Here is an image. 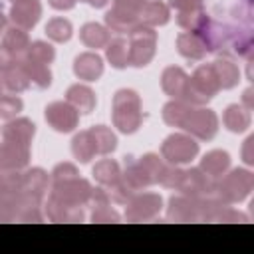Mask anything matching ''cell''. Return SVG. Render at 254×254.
<instances>
[{"mask_svg": "<svg viewBox=\"0 0 254 254\" xmlns=\"http://www.w3.org/2000/svg\"><path fill=\"white\" fill-rule=\"evenodd\" d=\"M93 187L89 181L77 177L54 181L52 192L46 204V214L52 222H81L83 206L89 202Z\"/></svg>", "mask_w": 254, "mask_h": 254, "instance_id": "6da1fadb", "label": "cell"}, {"mask_svg": "<svg viewBox=\"0 0 254 254\" xmlns=\"http://www.w3.org/2000/svg\"><path fill=\"white\" fill-rule=\"evenodd\" d=\"M111 119H113V125L125 135H131L141 127L143 107H141V97L135 89L123 87L115 91L111 101Z\"/></svg>", "mask_w": 254, "mask_h": 254, "instance_id": "7a4b0ae2", "label": "cell"}, {"mask_svg": "<svg viewBox=\"0 0 254 254\" xmlns=\"http://www.w3.org/2000/svg\"><path fill=\"white\" fill-rule=\"evenodd\" d=\"M254 187V175L246 169H232L226 175H220L218 181H214V196L222 200L224 204H236L242 202Z\"/></svg>", "mask_w": 254, "mask_h": 254, "instance_id": "3957f363", "label": "cell"}, {"mask_svg": "<svg viewBox=\"0 0 254 254\" xmlns=\"http://www.w3.org/2000/svg\"><path fill=\"white\" fill-rule=\"evenodd\" d=\"M218 91H220V83L214 73V67L212 64H204V65H198L194 73L189 77L183 99L190 105H204Z\"/></svg>", "mask_w": 254, "mask_h": 254, "instance_id": "277c9868", "label": "cell"}, {"mask_svg": "<svg viewBox=\"0 0 254 254\" xmlns=\"http://www.w3.org/2000/svg\"><path fill=\"white\" fill-rule=\"evenodd\" d=\"M129 65L145 67L157 50V32L145 24H139L129 32Z\"/></svg>", "mask_w": 254, "mask_h": 254, "instance_id": "5b68a950", "label": "cell"}, {"mask_svg": "<svg viewBox=\"0 0 254 254\" xmlns=\"http://www.w3.org/2000/svg\"><path fill=\"white\" fill-rule=\"evenodd\" d=\"M181 129H185L194 139L210 141L218 131V115L212 109H204L200 105H192L189 109L187 117L183 119Z\"/></svg>", "mask_w": 254, "mask_h": 254, "instance_id": "8992f818", "label": "cell"}, {"mask_svg": "<svg viewBox=\"0 0 254 254\" xmlns=\"http://www.w3.org/2000/svg\"><path fill=\"white\" fill-rule=\"evenodd\" d=\"M198 155V143L189 133H173L161 145V157L171 165H187Z\"/></svg>", "mask_w": 254, "mask_h": 254, "instance_id": "52a82bcc", "label": "cell"}, {"mask_svg": "<svg viewBox=\"0 0 254 254\" xmlns=\"http://www.w3.org/2000/svg\"><path fill=\"white\" fill-rule=\"evenodd\" d=\"M125 218L129 222H147L159 216L161 206H163V198L157 192H141V194H133L127 202H125Z\"/></svg>", "mask_w": 254, "mask_h": 254, "instance_id": "ba28073f", "label": "cell"}, {"mask_svg": "<svg viewBox=\"0 0 254 254\" xmlns=\"http://www.w3.org/2000/svg\"><path fill=\"white\" fill-rule=\"evenodd\" d=\"M48 125L58 133H69L79 123V111L67 101H52L44 109Z\"/></svg>", "mask_w": 254, "mask_h": 254, "instance_id": "9c48e42d", "label": "cell"}, {"mask_svg": "<svg viewBox=\"0 0 254 254\" xmlns=\"http://www.w3.org/2000/svg\"><path fill=\"white\" fill-rule=\"evenodd\" d=\"M175 190L189 196H210L214 192V179L202 173L198 167L183 169Z\"/></svg>", "mask_w": 254, "mask_h": 254, "instance_id": "30bf717a", "label": "cell"}, {"mask_svg": "<svg viewBox=\"0 0 254 254\" xmlns=\"http://www.w3.org/2000/svg\"><path fill=\"white\" fill-rule=\"evenodd\" d=\"M30 163V147L18 145L12 141L0 143V173H14L22 171Z\"/></svg>", "mask_w": 254, "mask_h": 254, "instance_id": "8fae6325", "label": "cell"}, {"mask_svg": "<svg viewBox=\"0 0 254 254\" xmlns=\"http://www.w3.org/2000/svg\"><path fill=\"white\" fill-rule=\"evenodd\" d=\"M42 16V2L40 0H14L10 6V20L12 26L22 30H32Z\"/></svg>", "mask_w": 254, "mask_h": 254, "instance_id": "7c38bea8", "label": "cell"}, {"mask_svg": "<svg viewBox=\"0 0 254 254\" xmlns=\"http://www.w3.org/2000/svg\"><path fill=\"white\" fill-rule=\"evenodd\" d=\"M48 190V173L40 167L28 169L24 173H20V192L34 198V200H42L44 194Z\"/></svg>", "mask_w": 254, "mask_h": 254, "instance_id": "4fadbf2b", "label": "cell"}, {"mask_svg": "<svg viewBox=\"0 0 254 254\" xmlns=\"http://www.w3.org/2000/svg\"><path fill=\"white\" fill-rule=\"evenodd\" d=\"M34 133H36V125L26 117H16V119L12 117L2 127V139L4 141H12L18 145H26V147H30Z\"/></svg>", "mask_w": 254, "mask_h": 254, "instance_id": "5bb4252c", "label": "cell"}, {"mask_svg": "<svg viewBox=\"0 0 254 254\" xmlns=\"http://www.w3.org/2000/svg\"><path fill=\"white\" fill-rule=\"evenodd\" d=\"M73 73L83 81H97L103 73V60L95 52H83L73 60Z\"/></svg>", "mask_w": 254, "mask_h": 254, "instance_id": "9a60e30c", "label": "cell"}, {"mask_svg": "<svg viewBox=\"0 0 254 254\" xmlns=\"http://www.w3.org/2000/svg\"><path fill=\"white\" fill-rule=\"evenodd\" d=\"M187 81H189V75L179 65H169L161 73V87L173 99H183L185 89H187Z\"/></svg>", "mask_w": 254, "mask_h": 254, "instance_id": "2e32d148", "label": "cell"}, {"mask_svg": "<svg viewBox=\"0 0 254 254\" xmlns=\"http://www.w3.org/2000/svg\"><path fill=\"white\" fill-rule=\"evenodd\" d=\"M65 101L71 103L79 113H91L97 105V97L93 93V89L89 85H83V83H73L67 87L65 91Z\"/></svg>", "mask_w": 254, "mask_h": 254, "instance_id": "e0dca14e", "label": "cell"}, {"mask_svg": "<svg viewBox=\"0 0 254 254\" xmlns=\"http://www.w3.org/2000/svg\"><path fill=\"white\" fill-rule=\"evenodd\" d=\"M169 18H171V10L161 0H147L143 4V8L139 10V22L149 28L165 26L169 22Z\"/></svg>", "mask_w": 254, "mask_h": 254, "instance_id": "ac0fdd59", "label": "cell"}, {"mask_svg": "<svg viewBox=\"0 0 254 254\" xmlns=\"http://www.w3.org/2000/svg\"><path fill=\"white\" fill-rule=\"evenodd\" d=\"M2 83L10 93H22L32 85L30 83V75H28L26 65H24V60L16 62L12 67L2 71Z\"/></svg>", "mask_w": 254, "mask_h": 254, "instance_id": "d6986e66", "label": "cell"}, {"mask_svg": "<svg viewBox=\"0 0 254 254\" xmlns=\"http://www.w3.org/2000/svg\"><path fill=\"white\" fill-rule=\"evenodd\" d=\"M177 50L187 60H202L208 52L204 42L194 32H183L177 36Z\"/></svg>", "mask_w": 254, "mask_h": 254, "instance_id": "ffe728a7", "label": "cell"}, {"mask_svg": "<svg viewBox=\"0 0 254 254\" xmlns=\"http://www.w3.org/2000/svg\"><path fill=\"white\" fill-rule=\"evenodd\" d=\"M228 167H230V155H228L226 151H222V149L208 151V153L200 159V165H198V169H200L202 173H206L208 177H212V179L224 175V173L228 171Z\"/></svg>", "mask_w": 254, "mask_h": 254, "instance_id": "44dd1931", "label": "cell"}, {"mask_svg": "<svg viewBox=\"0 0 254 254\" xmlns=\"http://www.w3.org/2000/svg\"><path fill=\"white\" fill-rule=\"evenodd\" d=\"M79 40L87 48L99 50V48L107 46V42L111 40V34H109V30L105 26H101L97 22H87V24H83L79 28Z\"/></svg>", "mask_w": 254, "mask_h": 254, "instance_id": "7402d4cb", "label": "cell"}, {"mask_svg": "<svg viewBox=\"0 0 254 254\" xmlns=\"http://www.w3.org/2000/svg\"><path fill=\"white\" fill-rule=\"evenodd\" d=\"M222 123L228 131L232 133H242L250 127V109H246L244 105L232 103L224 109L222 113Z\"/></svg>", "mask_w": 254, "mask_h": 254, "instance_id": "603a6c76", "label": "cell"}, {"mask_svg": "<svg viewBox=\"0 0 254 254\" xmlns=\"http://www.w3.org/2000/svg\"><path fill=\"white\" fill-rule=\"evenodd\" d=\"M71 153L79 163H89L97 155V147H95V141H93V135L89 129H83V131L73 135Z\"/></svg>", "mask_w": 254, "mask_h": 254, "instance_id": "cb8c5ba5", "label": "cell"}, {"mask_svg": "<svg viewBox=\"0 0 254 254\" xmlns=\"http://www.w3.org/2000/svg\"><path fill=\"white\" fill-rule=\"evenodd\" d=\"M212 67H214V73L218 77V83H220V89H232L238 79H240V71H238V65L228 60V58H218L212 62Z\"/></svg>", "mask_w": 254, "mask_h": 254, "instance_id": "d4e9b609", "label": "cell"}, {"mask_svg": "<svg viewBox=\"0 0 254 254\" xmlns=\"http://www.w3.org/2000/svg\"><path fill=\"white\" fill-rule=\"evenodd\" d=\"M105 24H107V30L111 32H117V34H129L133 28H137L141 22H139V16H133V14H127V12H121L117 8H111L107 14H105Z\"/></svg>", "mask_w": 254, "mask_h": 254, "instance_id": "484cf974", "label": "cell"}, {"mask_svg": "<svg viewBox=\"0 0 254 254\" xmlns=\"http://www.w3.org/2000/svg\"><path fill=\"white\" fill-rule=\"evenodd\" d=\"M93 179L101 187H105V189L113 187L121 179V167H119V163L113 161V159H101V161H97L95 167H93Z\"/></svg>", "mask_w": 254, "mask_h": 254, "instance_id": "4316f807", "label": "cell"}, {"mask_svg": "<svg viewBox=\"0 0 254 254\" xmlns=\"http://www.w3.org/2000/svg\"><path fill=\"white\" fill-rule=\"evenodd\" d=\"M105 56H107V62L111 64V67L115 69H123L129 65V44L125 38H113L107 42L105 46Z\"/></svg>", "mask_w": 254, "mask_h": 254, "instance_id": "83f0119b", "label": "cell"}, {"mask_svg": "<svg viewBox=\"0 0 254 254\" xmlns=\"http://www.w3.org/2000/svg\"><path fill=\"white\" fill-rule=\"evenodd\" d=\"M2 46L6 50H10L12 54L16 56H24L28 46H30V38H28V30H22L18 26H10L8 30H4V36H2Z\"/></svg>", "mask_w": 254, "mask_h": 254, "instance_id": "f1b7e54d", "label": "cell"}, {"mask_svg": "<svg viewBox=\"0 0 254 254\" xmlns=\"http://www.w3.org/2000/svg\"><path fill=\"white\" fill-rule=\"evenodd\" d=\"M91 135H93V141H95V147H97V155H109L115 151L117 147V137L115 133L105 127V125H95V127H89Z\"/></svg>", "mask_w": 254, "mask_h": 254, "instance_id": "f546056e", "label": "cell"}, {"mask_svg": "<svg viewBox=\"0 0 254 254\" xmlns=\"http://www.w3.org/2000/svg\"><path fill=\"white\" fill-rule=\"evenodd\" d=\"M24 58L30 60V62H36V64H46V65H50V64L54 62V58H56V50H54L52 44H48V42H44V40H36V42H30V46H28Z\"/></svg>", "mask_w": 254, "mask_h": 254, "instance_id": "4dcf8cb0", "label": "cell"}, {"mask_svg": "<svg viewBox=\"0 0 254 254\" xmlns=\"http://www.w3.org/2000/svg\"><path fill=\"white\" fill-rule=\"evenodd\" d=\"M190 107L192 105L187 103L185 99H173V101L165 103V107H163V121L171 127H181V123L187 117Z\"/></svg>", "mask_w": 254, "mask_h": 254, "instance_id": "1f68e13d", "label": "cell"}, {"mask_svg": "<svg viewBox=\"0 0 254 254\" xmlns=\"http://www.w3.org/2000/svg\"><path fill=\"white\" fill-rule=\"evenodd\" d=\"M73 34V28H71V22L65 20V18H52L48 20L46 24V36L52 40V42H58V44H65Z\"/></svg>", "mask_w": 254, "mask_h": 254, "instance_id": "d6a6232c", "label": "cell"}, {"mask_svg": "<svg viewBox=\"0 0 254 254\" xmlns=\"http://www.w3.org/2000/svg\"><path fill=\"white\" fill-rule=\"evenodd\" d=\"M24 60V65H26V71L30 75V83L38 89H46L50 83H52V71L46 64H36V62H30L26 58Z\"/></svg>", "mask_w": 254, "mask_h": 254, "instance_id": "836d02e7", "label": "cell"}, {"mask_svg": "<svg viewBox=\"0 0 254 254\" xmlns=\"http://www.w3.org/2000/svg\"><path fill=\"white\" fill-rule=\"evenodd\" d=\"M24 107L22 99L16 95H0V119H12L16 113H20Z\"/></svg>", "mask_w": 254, "mask_h": 254, "instance_id": "e575fe53", "label": "cell"}, {"mask_svg": "<svg viewBox=\"0 0 254 254\" xmlns=\"http://www.w3.org/2000/svg\"><path fill=\"white\" fill-rule=\"evenodd\" d=\"M77 175H79V171H77L75 165H71V163H60V165H56L54 171H52V183H54V181L71 179V177H77Z\"/></svg>", "mask_w": 254, "mask_h": 254, "instance_id": "d590c367", "label": "cell"}, {"mask_svg": "<svg viewBox=\"0 0 254 254\" xmlns=\"http://www.w3.org/2000/svg\"><path fill=\"white\" fill-rule=\"evenodd\" d=\"M145 2L147 0H113V8L127 12V14H133V16H139V10L143 8Z\"/></svg>", "mask_w": 254, "mask_h": 254, "instance_id": "8d00e7d4", "label": "cell"}, {"mask_svg": "<svg viewBox=\"0 0 254 254\" xmlns=\"http://www.w3.org/2000/svg\"><path fill=\"white\" fill-rule=\"evenodd\" d=\"M24 58V56H22ZM20 56H16V54H12L10 50H6L2 44H0V73L2 71H6L8 67H12L16 62H20L22 60Z\"/></svg>", "mask_w": 254, "mask_h": 254, "instance_id": "74e56055", "label": "cell"}, {"mask_svg": "<svg viewBox=\"0 0 254 254\" xmlns=\"http://www.w3.org/2000/svg\"><path fill=\"white\" fill-rule=\"evenodd\" d=\"M252 145H254V137H248L244 141V147H242V159L246 165H252L254 163V153H252Z\"/></svg>", "mask_w": 254, "mask_h": 254, "instance_id": "f35d334b", "label": "cell"}, {"mask_svg": "<svg viewBox=\"0 0 254 254\" xmlns=\"http://www.w3.org/2000/svg\"><path fill=\"white\" fill-rule=\"evenodd\" d=\"M48 4L56 10H71L77 4V0H48Z\"/></svg>", "mask_w": 254, "mask_h": 254, "instance_id": "ab89813d", "label": "cell"}, {"mask_svg": "<svg viewBox=\"0 0 254 254\" xmlns=\"http://www.w3.org/2000/svg\"><path fill=\"white\" fill-rule=\"evenodd\" d=\"M242 101H244V107H246V109H252V105H254V103H252V89H246V91H244Z\"/></svg>", "mask_w": 254, "mask_h": 254, "instance_id": "60d3db41", "label": "cell"}, {"mask_svg": "<svg viewBox=\"0 0 254 254\" xmlns=\"http://www.w3.org/2000/svg\"><path fill=\"white\" fill-rule=\"evenodd\" d=\"M85 4H89V6H93V8H103L109 0H83Z\"/></svg>", "mask_w": 254, "mask_h": 254, "instance_id": "b9f144b4", "label": "cell"}, {"mask_svg": "<svg viewBox=\"0 0 254 254\" xmlns=\"http://www.w3.org/2000/svg\"><path fill=\"white\" fill-rule=\"evenodd\" d=\"M4 30H6V16L0 12V34H4Z\"/></svg>", "mask_w": 254, "mask_h": 254, "instance_id": "7bdbcfd3", "label": "cell"}, {"mask_svg": "<svg viewBox=\"0 0 254 254\" xmlns=\"http://www.w3.org/2000/svg\"><path fill=\"white\" fill-rule=\"evenodd\" d=\"M2 89H4V83H2V75H0V95H2Z\"/></svg>", "mask_w": 254, "mask_h": 254, "instance_id": "ee69618b", "label": "cell"}, {"mask_svg": "<svg viewBox=\"0 0 254 254\" xmlns=\"http://www.w3.org/2000/svg\"><path fill=\"white\" fill-rule=\"evenodd\" d=\"M242 2H244L246 6H250V2H252V0H242Z\"/></svg>", "mask_w": 254, "mask_h": 254, "instance_id": "f6af8a7d", "label": "cell"}, {"mask_svg": "<svg viewBox=\"0 0 254 254\" xmlns=\"http://www.w3.org/2000/svg\"><path fill=\"white\" fill-rule=\"evenodd\" d=\"M194 2H200V4H202V0H194Z\"/></svg>", "mask_w": 254, "mask_h": 254, "instance_id": "bcb514c9", "label": "cell"}]
</instances>
